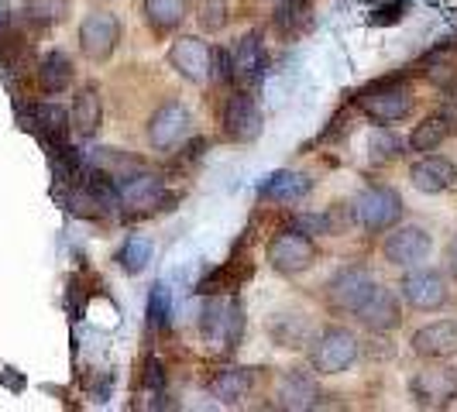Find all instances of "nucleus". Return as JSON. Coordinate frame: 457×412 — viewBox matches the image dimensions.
Segmentation results:
<instances>
[{"label": "nucleus", "instance_id": "c756f323", "mask_svg": "<svg viewBox=\"0 0 457 412\" xmlns=\"http://www.w3.org/2000/svg\"><path fill=\"white\" fill-rule=\"evenodd\" d=\"M4 62H7V69L11 72H28V66H31V45L24 42L21 35H11L7 31V38H4Z\"/></svg>", "mask_w": 457, "mask_h": 412}, {"label": "nucleus", "instance_id": "c9c22d12", "mask_svg": "<svg viewBox=\"0 0 457 412\" xmlns=\"http://www.w3.org/2000/svg\"><path fill=\"white\" fill-rule=\"evenodd\" d=\"M7 24H11V21H7V11H4V7H0V35H4V31H7Z\"/></svg>", "mask_w": 457, "mask_h": 412}, {"label": "nucleus", "instance_id": "473e14b6", "mask_svg": "<svg viewBox=\"0 0 457 412\" xmlns=\"http://www.w3.org/2000/svg\"><path fill=\"white\" fill-rule=\"evenodd\" d=\"M293 230L317 237V234H330V224H327V213H299V217H293Z\"/></svg>", "mask_w": 457, "mask_h": 412}, {"label": "nucleus", "instance_id": "a878e982", "mask_svg": "<svg viewBox=\"0 0 457 412\" xmlns=\"http://www.w3.org/2000/svg\"><path fill=\"white\" fill-rule=\"evenodd\" d=\"M141 11H145V21L155 31H172L176 24H183L186 0H145Z\"/></svg>", "mask_w": 457, "mask_h": 412}, {"label": "nucleus", "instance_id": "7ed1b4c3", "mask_svg": "<svg viewBox=\"0 0 457 412\" xmlns=\"http://www.w3.org/2000/svg\"><path fill=\"white\" fill-rule=\"evenodd\" d=\"M206 341H217L224 347H234L241 341V330H245V309H241V299L234 296H210V302L204 306V320H200Z\"/></svg>", "mask_w": 457, "mask_h": 412}, {"label": "nucleus", "instance_id": "f257e3e1", "mask_svg": "<svg viewBox=\"0 0 457 412\" xmlns=\"http://www.w3.org/2000/svg\"><path fill=\"white\" fill-rule=\"evenodd\" d=\"M412 103H416V96H412L410 87L399 83V79H382V83H375L371 90L361 93V111H365L375 124H395V120L410 117Z\"/></svg>", "mask_w": 457, "mask_h": 412}, {"label": "nucleus", "instance_id": "f704fd0d", "mask_svg": "<svg viewBox=\"0 0 457 412\" xmlns=\"http://www.w3.org/2000/svg\"><path fill=\"white\" fill-rule=\"evenodd\" d=\"M200 21H204V28H220V24H224V7H220V0L206 4L204 14H200Z\"/></svg>", "mask_w": 457, "mask_h": 412}, {"label": "nucleus", "instance_id": "9d476101", "mask_svg": "<svg viewBox=\"0 0 457 412\" xmlns=\"http://www.w3.org/2000/svg\"><path fill=\"white\" fill-rule=\"evenodd\" d=\"M186 135H189V111H186L179 100L162 103L159 111L152 114V120H148V141L159 152H169V148L183 144Z\"/></svg>", "mask_w": 457, "mask_h": 412}, {"label": "nucleus", "instance_id": "f8f14e48", "mask_svg": "<svg viewBox=\"0 0 457 412\" xmlns=\"http://www.w3.org/2000/svg\"><path fill=\"white\" fill-rule=\"evenodd\" d=\"M210 59H213V48L206 45L204 38H176L169 48L172 69L189 83H206L210 79Z\"/></svg>", "mask_w": 457, "mask_h": 412}, {"label": "nucleus", "instance_id": "cd10ccee", "mask_svg": "<svg viewBox=\"0 0 457 412\" xmlns=\"http://www.w3.org/2000/svg\"><path fill=\"white\" fill-rule=\"evenodd\" d=\"M148 261H152V241L148 237H128L124 248L117 251V265L128 275H141L148 268Z\"/></svg>", "mask_w": 457, "mask_h": 412}, {"label": "nucleus", "instance_id": "bb28decb", "mask_svg": "<svg viewBox=\"0 0 457 412\" xmlns=\"http://www.w3.org/2000/svg\"><path fill=\"white\" fill-rule=\"evenodd\" d=\"M451 135V124L444 120V117H427L423 124H416L410 135V148L412 152H434V148H440L444 144V137Z\"/></svg>", "mask_w": 457, "mask_h": 412}, {"label": "nucleus", "instance_id": "dca6fc26", "mask_svg": "<svg viewBox=\"0 0 457 412\" xmlns=\"http://www.w3.org/2000/svg\"><path fill=\"white\" fill-rule=\"evenodd\" d=\"M230 66H234V83L241 87H254L265 79V69H269V52L262 45V35H245L234 52H230Z\"/></svg>", "mask_w": 457, "mask_h": 412}, {"label": "nucleus", "instance_id": "6e6552de", "mask_svg": "<svg viewBox=\"0 0 457 412\" xmlns=\"http://www.w3.org/2000/svg\"><path fill=\"white\" fill-rule=\"evenodd\" d=\"M117 42H120V21H117L114 14L93 11V14L83 18V24H79V52L87 59H93V62L111 59Z\"/></svg>", "mask_w": 457, "mask_h": 412}, {"label": "nucleus", "instance_id": "6ab92c4d", "mask_svg": "<svg viewBox=\"0 0 457 412\" xmlns=\"http://www.w3.org/2000/svg\"><path fill=\"white\" fill-rule=\"evenodd\" d=\"M310 189H313V179H310L306 172H293V169H278V172H272L265 183L258 185V193H262L265 200L286 203V206L306 200Z\"/></svg>", "mask_w": 457, "mask_h": 412}, {"label": "nucleus", "instance_id": "4468645a", "mask_svg": "<svg viewBox=\"0 0 457 412\" xmlns=\"http://www.w3.org/2000/svg\"><path fill=\"white\" fill-rule=\"evenodd\" d=\"M162 176L155 172H148V169H137L135 176H128L124 183L117 185V193H120V210H128V213H148V210H155L162 203Z\"/></svg>", "mask_w": 457, "mask_h": 412}, {"label": "nucleus", "instance_id": "0eeeda50", "mask_svg": "<svg viewBox=\"0 0 457 412\" xmlns=\"http://www.w3.org/2000/svg\"><path fill=\"white\" fill-rule=\"evenodd\" d=\"M412 399L423 409H444L457 399V367H423L410 382Z\"/></svg>", "mask_w": 457, "mask_h": 412}, {"label": "nucleus", "instance_id": "9b49d317", "mask_svg": "<svg viewBox=\"0 0 457 412\" xmlns=\"http://www.w3.org/2000/svg\"><path fill=\"white\" fill-rule=\"evenodd\" d=\"M220 124H224V135L230 141H254V137L262 135V111H258V103H254L248 93H234L228 103H224V117H220Z\"/></svg>", "mask_w": 457, "mask_h": 412}, {"label": "nucleus", "instance_id": "7c9ffc66", "mask_svg": "<svg viewBox=\"0 0 457 412\" xmlns=\"http://www.w3.org/2000/svg\"><path fill=\"white\" fill-rule=\"evenodd\" d=\"M24 11L42 24H55L66 18L69 0H24Z\"/></svg>", "mask_w": 457, "mask_h": 412}, {"label": "nucleus", "instance_id": "b1692460", "mask_svg": "<svg viewBox=\"0 0 457 412\" xmlns=\"http://www.w3.org/2000/svg\"><path fill=\"white\" fill-rule=\"evenodd\" d=\"M35 124H38V131L46 135V141L52 148H55V144H66V135H69V128H72L69 111L59 107V103H38V107H35Z\"/></svg>", "mask_w": 457, "mask_h": 412}, {"label": "nucleus", "instance_id": "393cba45", "mask_svg": "<svg viewBox=\"0 0 457 412\" xmlns=\"http://www.w3.org/2000/svg\"><path fill=\"white\" fill-rule=\"evenodd\" d=\"M272 337L278 347H306L310 337H313V323L306 320V317H289V313H282V317H275L272 320Z\"/></svg>", "mask_w": 457, "mask_h": 412}, {"label": "nucleus", "instance_id": "39448f33", "mask_svg": "<svg viewBox=\"0 0 457 412\" xmlns=\"http://www.w3.org/2000/svg\"><path fill=\"white\" fill-rule=\"evenodd\" d=\"M313 371L320 375H341L358 361V337L344 326H330L323 330L320 341L313 343Z\"/></svg>", "mask_w": 457, "mask_h": 412}, {"label": "nucleus", "instance_id": "423d86ee", "mask_svg": "<svg viewBox=\"0 0 457 412\" xmlns=\"http://www.w3.org/2000/svg\"><path fill=\"white\" fill-rule=\"evenodd\" d=\"M434 251V237L427 234L423 227H395L386 237V244H382V254H386V261L395 265V268H416L420 261H427Z\"/></svg>", "mask_w": 457, "mask_h": 412}, {"label": "nucleus", "instance_id": "5701e85b", "mask_svg": "<svg viewBox=\"0 0 457 412\" xmlns=\"http://www.w3.org/2000/svg\"><path fill=\"white\" fill-rule=\"evenodd\" d=\"M210 391L224 402V406H237L248 391H252V375L245 367H224L213 382H210Z\"/></svg>", "mask_w": 457, "mask_h": 412}, {"label": "nucleus", "instance_id": "2f4dec72", "mask_svg": "<svg viewBox=\"0 0 457 412\" xmlns=\"http://www.w3.org/2000/svg\"><path fill=\"white\" fill-rule=\"evenodd\" d=\"M399 152H403V141L395 135H389V131H375L371 135V159L375 161H392Z\"/></svg>", "mask_w": 457, "mask_h": 412}, {"label": "nucleus", "instance_id": "aec40b11", "mask_svg": "<svg viewBox=\"0 0 457 412\" xmlns=\"http://www.w3.org/2000/svg\"><path fill=\"white\" fill-rule=\"evenodd\" d=\"M454 179H457L454 165L447 159H436V155H427V159H420L410 169L412 189H420V193H427V196H436V193L451 189Z\"/></svg>", "mask_w": 457, "mask_h": 412}, {"label": "nucleus", "instance_id": "4be33fe9", "mask_svg": "<svg viewBox=\"0 0 457 412\" xmlns=\"http://www.w3.org/2000/svg\"><path fill=\"white\" fill-rule=\"evenodd\" d=\"M72 59H69L66 52H48L46 59L38 62V87L46 93H62L69 90V83H72Z\"/></svg>", "mask_w": 457, "mask_h": 412}, {"label": "nucleus", "instance_id": "e433bc0d", "mask_svg": "<svg viewBox=\"0 0 457 412\" xmlns=\"http://www.w3.org/2000/svg\"><path fill=\"white\" fill-rule=\"evenodd\" d=\"M451 268H454V275H457V248L451 251Z\"/></svg>", "mask_w": 457, "mask_h": 412}, {"label": "nucleus", "instance_id": "412c9836", "mask_svg": "<svg viewBox=\"0 0 457 412\" xmlns=\"http://www.w3.org/2000/svg\"><path fill=\"white\" fill-rule=\"evenodd\" d=\"M72 128H76V135L79 137H93L100 131V120H104V103H100V90L96 87H83V90L76 93V103H72Z\"/></svg>", "mask_w": 457, "mask_h": 412}, {"label": "nucleus", "instance_id": "72a5a7b5", "mask_svg": "<svg viewBox=\"0 0 457 412\" xmlns=\"http://www.w3.org/2000/svg\"><path fill=\"white\" fill-rule=\"evenodd\" d=\"M210 76H213V79H220V83H234L230 52H224V48H213V59H210Z\"/></svg>", "mask_w": 457, "mask_h": 412}, {"label": "nucleus", "instance_id": "f03ea898", "mask_svg": "<svg viewBox=\"0 0 457 412\" xmlns=\"http://www.w3.org/2000/svg\"><path fill=\"white\" fill-rule=\"evenodd\" d=\"M351 210H354V220L365 230H371V234H382V230L395 227L403 220V200L392 189H386V185L361 189Z\"/></svg>", "mask_w": 457, "mask_h": 412}, {"label": "nucleus", "instance_id": "1a4fd4ad", "mask_svg": "<svg viewBox=\"0 0 457 412\" xmlns=\"http://www.w3.org/2000/svg\"><path fill=\"white\" fill-rule=\"evenodd\" d=\"M375 285H378V282L371 278V272L358 268V265H351V268H341V272L327 282V299H330L334 309L358 313V306L375 293Z\"/></svg>", "mask_w": 457, "mask_h": 412}, {"label": "nucleus", "instance_id": "2eb2a0df", "mask_svg": "<svg viewBox=\"0 0 457 412\" xmlns=\"http://www.w3.org/2000/svg\"><path fill=\"white\" fill-rule=\"evenodd\" d=\"M275 399L282 409H313L320 402V385L310 371H299V367H289L278 375V385H275Z\"/></svg>", "mask_w": 457, "mask_h": 412}, {"label": "nucleus", "instance_id": "20e7f679", "mask_svg": "<svg viewBox=\"0 0 457 412\" xmlns=\"http://www.w3.org/2000/svg\"><path fill=\"white\" fill-rule=\"evenodd\" d=\"M313 261H317V244L303 230H282L269 244V265L278 275H303L306 268H313Z\"/></svg>", "mask_w": 457, "mask_h": 412}, {"label": "nucleus", "instance_id": "a211bd4d", "mask_svg": "<svg viewBox=\"0 0 457 412\" xmlns=\"http://www.w3.org/2000/svg\"><path fill=\"white\" fill-rule=\"evenodd\" d=\"M412 350L420 358H430V361L457 354V320H436L430 326H423V330H416Z\"/></svg>", "mask_w": 457, "mask_h": 412}, {"label": "nucleus", "instance_id": "f3484780", "mask_svg": "<svg viewBox=\"0 0 457 412\" xmlns=\"http://www.w3.org/2000/svg\"><path fill=\"white\" fill-rule=\"evenodd\" d=\"M358 320L365 323L368 330H392V326H399L403 323V309H399V299L392 289H382V285H375V293L358 306Z\"/></svg>", "mask_w": 457, "mask_h": 412}, {"label": "nucleus", "instance_id": "ddd939ff", "mask_svg": "<svg viewBox=\"0 0 457 412\" xmlns=\"http://www.w3.org/2000/svg\"><path fill=\"white\" fill-rule=\"evenodd\" d=\"M399 293L412 309H440L447 302V278L440 272H410L403 275Z\"/></svg>", "mask_w": 457, "mask_h": 412}, {"label": "nucleus", "instance_id": "c85d7f7f", "mask_svg": "<svg viewBox=\"0 0 457 412\" xmlns=\"http://www.w3.org/2000/svg\"><path fill=\"white\" fill-rule=\"evenodd\" d=\"M172 320V293H169V285H152V296H148V323L155 326V330H165Z\"/></svg>", "mask_w": 457, "mask_h": 412}]
</instances>
